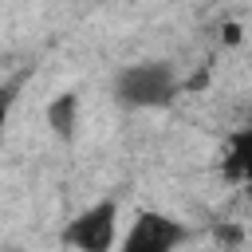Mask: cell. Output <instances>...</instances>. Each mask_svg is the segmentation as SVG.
I'll return each mask as SVG.
<instances>
[{
  "mask_svg": "<svg viewBox=\"0 0 252 252\" xmlns=\"http://www.w3.org/2000/svg\"><path fill=\"white\" fill-rule=\"evenodd\" d=\"M173 91H177V75L169 63H134L114 83L122 106H165Z\"/></svg>",
  "mask_w": 252,
  "mask_h": 252,
  "instance_id": "1",
  "label": "cell"
},
{
  "mask_svg": "<svg viewBox=\"0 0 252 252\" xmlns=\"http://www.w3.org/2000/svg\"><path fill=\"white\" fill-rule=\"evenodd\" d=\"M114 228H118V205L114 201H98L79 220H71V228L63 232V240L75 244V248H83V252H106L114 244Z\"/></svg>",
  "mask_w": 252,
  "mask_h": 252,
  "instance_id": "2",
  "label": "cell"
},
{
  "mask_svg": "<svg viewBox=\"0 0 252 252\" xmlns=\"http://www.w3.org/2000/svg\"><path fill=\"white\" fill-rule=\"evenodd\" d=\"M181 240H185V232H181L177 220L158 217V213H146V217H138L134 228L126 232L122 248H126V252H169V248H177Z\"/></svg>",
  "mask_w": 252,
  "mask_h": 252,
  "instance_id": "3",
  "label": "cell"
},
{
  "mask_svg": "<svg viewBox=\"0 0 252 252\" xmlns=\"http://www.w3.org/2000/svg\"><path fill=\"white\" fill-rule=\"evenodd\" d=\"M75 114H79V98L75 94H55L51 106H47V126L63 138L75 134Z\"/></svg>",
  "mask_w": 252,
  "mask_h": 252,
  "instance_id": "4",
  "label": "cell"
},
{
  "mask_svg": "<svg viewBox=\"0 0 252 252\" xmlns=\"http://www.w3.org/2000/svg\"><path fill=\"white\" fill-rule=\"evenodd\" d=\"M217 240H228L232 244V240H240V232L236 228H217Z\"/></svg>",
  "mask_w": 252,
  "mask_h": 252,
  "instance_id": "5",
  "label": "cell"
},
{
  "mask_svg": "<svg viewBox=\"0 0 252 252\" xmlns=\"http://www.w3.org/2000/svg\"><path fill=\"white\" fill-rule=\"evenodd\" d=\"M236 39H240V28L228 24V28H224V43H236Z\"/></svg>",
  "mask_w": 252,
  "mask_h": 252,
  "instance_id": "6",
  "label": "cell"
}]
</instances>
